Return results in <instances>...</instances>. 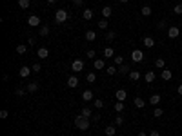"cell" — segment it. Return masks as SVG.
I'll return each mask as SVG.
<instances>
[{
    "label": "cell",
    "mask_w": 182,
    "mask_h": 136,
    "mask_svg": "<svg viewBox=\"0 0 182 136\" xmlns=\"http://www.w3.org/2000/svg\"><path fill=\"white\" fill-rule=\"evenodd\" d=\"M75 125H77V129H80V131H87V129H89V125H91V120L80 114V116H77V118H75Z\"/></svg>",
    "instance_id": "1"
},
{
    "label": "cell",
    "mask_w": 182,
    "mask_h": 136,
    "mask_svg": "<svg viewBox=\"0 0 182 136\" xmlns=\"http://www.w3.org/2000/svg\"><path fill=\"white\" fill-rule=\"evenodd\" d=\"M67 18H69V13H67L66 9H58V11L55 13V22L57 24H64Z\"/></svg>",
    "instance_id": "2"
},
{
    "label": "cell",
    "mask_w": 182,
    "mask_h": 136,
    "mask_svg": "<svg viewBox=\"0 0 182 136\" xmlns=\"http://www.w3.org/2000/svg\"><path fill=\"white\" fill-rule=\"evenodd\" d=\"M179 35H180V29L177 26H169L168 27V36L169 38H179Z\"/></svg>",
    "instance_id": "3"
},
{
    "label": "cell",
    "mask_w": 182,
    "mask_h": 136,
    "mask_svg": "<svg viewBox=\"0 0 182 136\" xmlns=\"http://www.w3.org/2000/svg\"><path fill=\"white\" fill-rule=\"evenodd\" d=\"M71 69L75 71V73H80V71H84V62H82V60H73V64H71Z\"/></svg>",
    "instance_id": "4"
},
{
    "label": "cell",
    "mask_w": 182,
    "mask_h": 136,
    "mask_svg": "<svg viewBox=\"0 0 182 136\" xmlns=\"http://www.w3.org/2000/svg\"><path fill=\"white\" fill-rule=\"evenodd\" d=\"M131 60L133 62H142L144 60V53H142L140 49H135L133 53H131Z\"/></svg>",
    "instance_id": "5"
},
{
    "label": "cell",
    "mask_w": 182,
    "mask_h": 136,
    "mask_svg": "<svg viewBox=\"0 0 182 136\" xmlns=\"http://www.w3.org/2000/svg\"><path fill=\"white\" fill-rule=\"evenodd\" d=\"M27 26H33V27L40 26V17H37V15H31V17L27 18Z\"/></svg>",
    "instance_id": "6"
},
{
    "label": "cell",
    "mask_w": 182,
    "mask_h": 136,
    "mask_svg": "<svg viewBox=\"0 0 182 136\" xmlns=\"http://www.w3.org/2000/svg\"><path fill=\"white\" fill-rule=\"evenodd\" d=\"M115 98H117V102H124V100L127 98V93H126L124 89H119V91L115 93Z\"/></svg>",
    "instance_id": "7"
},
{
    "label": "cell",
    "mask_w": 182,
    "mask_h": 136,
    "mask_svg": "<svg viewBox=\"0 0 182 136\" xmlns=\"http://www.w3.org/2000/svg\"><path fill=\"white\" fill-rule=\"evenodd\" d=\"M93 67H95V69H104L106 62L102 60V58H95V60H93Z\"/></svg>",
    "instance_id": "8"
},
{
    "label": "cell",
    "mask_w": 182,
    "mask_h": 136,
    "mask_svg": "<svg viewBox=\"0 0 182 136\" xmlns=\"http://www.w3.org/2000/svg\"><path fill=\"white\" fill-rule=\"evenodd\" d=\"M31 71H33V69H29V67H26V65H24V67H20L18 75H20V78H27V76L31 75Z\"/></svg>",
    "instance_id": "9"
},
{
    "label": "cell",
    "mask_w": 182,
    "mask_h": 136,
    "mask_svg": "<svg viewBox=\"0 0 182 136\" xmlns=\"http://www.w3.org/2000/svg\"><path fill=\"white\" fill-rule=\"evenodd\" d=\"M142 42H144V46L147 47V49H151V47L155 46V40L151 36H144V38H142Z\"/></svg>",
    "instance_id": "10"
},
{
    "label": "cell",
    "mask_w": 182,
    "mask_h": 136,
    "mask_svg": "<svg viewBox=\"0 0 182 136\" xmlns=\"http://www.w3.org/2000/svg\"><path fill=\"white\" fill-rule=\"evenodd\" d=\"M26 91H27V93H37V91H38V82H31V84H27Z\"/></svg>",
    "instance_id": "11"
},
{
    "label": "cell",
    "mask_w": 182,
    "mask_h": 136,
    "mask_svg": "<svg viewBox=\"0 0 182 136\" xmlns=\"http://www.w3.org/2000/svg\"><path fill=\"white\" fill-rule=\"evenodd\" d=\"M77 85H78V78H77V76H69V78H67V87L75 89Z\"/></svg>",
    "instance_id": "12"
},
{
    "label": "cell",
    "mask_w": 182,
    "mask_h": 136,
    "mask_svg": "<svg viewBox=\"0 0 182 136\" xmlns=\"http://www.w3.org/2000/svg\"><path fill=\"white\" fill-rule=\"evenodd\" d=\"M37 55H38V58H40V60H44V58L49 56V51L46 49V47H40V49L37 51Z\"/></svg>",
    "instance_id": "13"
},
{
    "label": "cell",
    "mask_w": 182,
    "mask_h": 136,
    "mask_svg": "<svg viewBox=\"0 0 182 136\" xmlns=\"http://www.w3.org/2000/svg\"><path fill=\"white\" fill-rule=\"evenodd\" d=\"M144 80L147 82V84H153V82H155V73L153 71H147L146 75H144Z\"/></svg>",
    "instance_id": "14"
},
{
    "label": "cell",
    "mask_w": 182,
    "mask_h": 136,
    "mask_svg": "<svg viewBox=\"0 0 182 136\" xmlns=\"http://www.w3.org/2000/svg\"><path fill=\"white\" fill-rule=\"evenodd\" d=\"M160 76H162V80H164V82H169V80H171V76H173V73H171L169 69H164Z\"/></svg>",
    "instance_id": "15"
},
{
    "label": "cell",
    "mask_w": 182,
    "mask_h": 136,
    "mask_svg": "<svg viewBox=\"0 0 182 136\" xmlns=\"http://www.w3.org/2000/svg\"><path fill=\"white\" fill-rule=\"evenodd\" d=\"M104 133H106V136H115L117 134V127H115V125H107Z\"/></svg>",
    "instance_id": "16"
},
{
    "label": "cell",
    "mask_w": 182,
    "mask_h": 136,
    "mask_svg": "<svg viewBox=\"0 0 182 136\" xmlns=\"http://www.w3.org/2000/svg\"><path fill=\"white\" fill-rule=\"evenodd\" d=\"M133 104H135V107H137V109H144V107H146V102L142 100V98H135V100H133Z\"/></svg>",
    "instance_id": "17"
},
{
    "label": "cell",
    "mask_w": 182,
    "mask_h": 136,
    "mask_svg": "<svg viewBox=\"0 0 182 136\" xmlns=\"http://www.w3.org/2000/svg\"><path fill=\"white\" fill-rule=\"evenodd\" d=\"M160 100H162V98H160V94H153V96L149 98V104H151V105H155V107H157V105L160 104Z\"/></svg>",
    "instance_id": "18"
},
{
    "label": "cell",
    "mask_w": 182,
    "mask_h": 136,
    "mask_svg": "<svg viewBox=\"0 0 182 136\" xmlns=\"http://www.w3.org/2000/svg\"><path fill=\"white\" fill-rule=\"evenodd\" d=\"M82 98H84V102H91L93 100V93H91L89 89H86L84 93H82Z\"/></svg>",
    "instance_id": "19"
},
{
    "label": "cell",
    "mask_w": 182,
    "mask_h": 136,
    "mask_svg": "<svg viewBox=\"0 0 182 136\" xmlns=\"http://www.w3.org/2000/svg\"><path fill=\"white\" fill-rule=\"evenodd\" d=\"M140 13H142V17H151V7L149 6H142V9H140Z\"/></svg>",
    "instance_id": "20"
},
{
    "label": "cell",
    "mask_w": 182,
    "mask_h": 136,
    "mask_svg": "<svg viewBox=\"0 0 182 136\" xmlns=\"http://www.w3.org/2000/svg\"><path fill=\"white\" fill-rule=\"evenodd\" d=\"M139 78H140V73L139 71H129V80L131 82H137Z\"/></svg>",
    "instance_id": "21"
},
{
    "label": "cell",
    "mask_w": 182,
    "mask_h": 136,
    "mask_svg": "<svg viewBox=\"0 0 182 136\" xmlns=\"http://www.w3.org/2000/svg\"><path fill=\"white\" fill-rule=\"evenodd\" d=\"M102 15H104L106 18H109L111 15H113V9L109 7V6H106V7H102Z\"/></svg>",
    "instance_id": "22"
},
{
    "label": "cell",
    "mask_w": 182,
    "mask_h": 136,
    "mask_svg": "<svg viewBox=\"0 0 182 136\" xmlns=\"http://www.w3.org/2000/svg\"><path fill=\"white\" fill-rule=\"evenodd\" d=\"M82 15H84V20L86 22H89L91 18H93V11H91V9H84V13H82Z\"/></svg>",
    "instance_id": "23"
},
{
    "label": "cell",
    "mask_w": 182,
    "mask_h": 136,
    "mask_svg": "<svg viewBox=\"0 0 182 136\" xmlns=\"http://www.w3.org/2000/svg\"><path fill=\"white\" fill-rule=\"evenodd\" d=\"M164 65H166L164 58H155V67H159V69H164Z\"/></svg>",
    "instance_id": "24"
},
{
    "label": "cell",
    "mask_w": 182,
    "mask_h": 136,
    "mask_svg": "<svg viewBox=\"0 0 182 136\" xmlns=\"http://www.w3.org/2000/svg\"><path fill=\"white\" fill-rule=\"evenodd\" d=\"M95 38H97V33H95V31H87V33H86V40H87V42H93Z\"/></svg>",
    "instance_id": "25"
},
{
    "label": "cell",
    "mask_w": 182,
    "mask_h": 136,
    "mask_svg": "<svg viewBox=\"0 0 182 136\" xmlns=\"http://www.w3.org/2000/svg\"><path fill=\"white\" fill-rule=\"evenodd\" d=\"M115 38H117V33H115V31H107V33H106V40H107V42H113Z\"/></svg>",
    "instance_id": "26"
},
{
    "label": "cell",
    "mask_w": 182,
    "mask_h": 136,
    "mask_svg": "<svg viewBox=\"0 0 182 136\" xmlns=\"http://www.w3.org/2000/svg\"><path fill=\"white\" fill-rule=\"evenodd\" d=\"M18 6H20L22 9H27L29 6H31V0H18Z\"/></svg>",
    "instance_id": "27"
},
{
    "label": "cell",
    "mask_w": 182,
    "mask_h": 136,
    "mask_svg": "<svg viewBox=\"0 0 182 136\" xmlns=\"http://www.w3.org/2000/svg\"><path fill=\"white\" fill-rule=\"evenodd\" d=\"M17 53H18V55H26V53H27V47L24 46V44H20V46H17Z\"/></svg>",
    "instance_id": "28"
},
{
    "label": "cell",
    "mask_w": 182,
    "mask_h": 136,
    "mask_svg": "<svg viewBox=\"0 0 182 136\" xmlns=\"http://www.w3.org/2000/svg\"><path fill=\"white\" fill-rule=\"evenodd\" d=\"M119 73H120V75H127V73H129V67L122 64V65H119Z\"/></svg>",
    "instance_id": "29"
},
{
    "label": "cell",
    "mask_w": 182,
    "mask_h": 136,
    "mask_svg": "<svg viewBox=\"0 0 182 136\" xmlns=\"http://www.w3.org/2000/svg\"><path fill=\"white\" fill-rule=\"evenodd\" d=\"M115 111H117V113H122V111H124V102H117V104H115Z\"/></svg>",
    "instance_id": "30"
},
{
    "label": "cell",
    "mask_w": 182,
    "mask_h": 136,
    "mask_svg": "<svg viewBox=\"0 0 182 136\" xmlns=\"http://www.w3.org/2000/svg\"><path fill=\"white\" fill-rule=\"evenodd\" d=\"M86 80H87V82H89V84H93V82H95V80H97V75H95V73H87V76H86Z\"/></svg>",
    "instance_id": "31"
},
{
    "label": "cell",
    "mask_w": 182,
    "mask_h": 136,
    "mask_svg": "<svg viewBox=\"0 0 182 136\" xmlns=\"http://www.w3.org/2000/svg\"><path fill=\"white\" fill-rule=\"evenodd\" d=\"M113 55H115V53H113L111 47H106V49H104V56L106 58H113Z\"/></svg>",
    "instance_id": "32"
},
{
    "label": "cell",
    "mask_w": 182,
    "mask_h": 136,
    "mask_svg": "<svg viewBox=\"0 0 182 136\" xmlns=\"http://www.w3.org/2000/svg\"><path fill=\"white\" fill-rule=\"evenodd\" d=\"M49 35V27L47 26H40V36H47Z\"/></svg>",
    "instance_id": "33"
},
{
    "label": "cell",
    "mask_w": 182,
    "mask_h": 136,
    "mask_svg": "<svg viewBox=\"0 0 182 136\" xmlns=\"http://www.w3.org/2000/svg\"><path fill=\"white\" fill-rule=\"evenodd\" d=\"M106 73H107V75H117L119 69H117V67H113V65H109V67H106Z\"/></svg>",
    "instance_id": "34"
},
{
    "label": "cell",
    "mask_w": 182,
    "mask_h": 136,
    "mask_svg": "<svg viewBox=\"0 0 182 136\" xmlns=\"http://www.w3.org/2000/svg\"><path fill=\"white\" fill-rule=\"evenodd\" d=\"M82 116H86V118H91V109L89 107H84V109H82Z\"/></svg>",
    "instance_id": "35"
},
{
    "label": "cell",
    "mask_w": 182,
    "mask_h": 136,
    "mask_svg": "<svg viewBox=\"0 0 182 136\" xmlns=\"http://www.w3.org/2000/svg\"><path fill=\"white\" fill-rule=\"evenodd\" d=\"M162 114H164V111H162L160 107H155V111H153V116H155V118H160Z\"/></svg>",
    "instance_id": "36"
},
{
    "label": "cell",
    "mask_w": 182,
    "mask_h": 136,
    "mask_svg": "<svg viewBox=\"0 0 182 136\" xmlns=\"http://www.w3.org/2000/svg\"><path fill=\"white\" fill-rule=\"evenodd\" d=\"M95 107H97V109H102V107H104V100L97 98V100H95Z\"/></svg>",
    "instance_id": "37"
},
{
    "label": "cell",
    "mask_w": 182,
    "mask_h": 136,
    "mask_svg": "<svg viewBox=\"0 0 182 136\" xmlns=\"http://www.w3.org/2000/svg\"><path fill=\"white\" fill-rule=\"evenodd\" d=\"M173 13L175 15H182V4H177V6L173 7Z\"/></svg>",
    "instance_id": "38"
},
{
    "label": "cell",
    "mask_w": 182,
    "mask_h": 136,
    "mask_svg": "<svg viewBox=\"0 0 182 136\" xmlns=\"http://www.w3.org/2000/svg\"><path fill=\"white\" fill-rule=\"evenodd\" d=\"M86 56H87V58H91V60H95V56H97V53H95V51H93V49H89V51H87V53H86Z\"/></svg>",
    "instance_id": "39"
},
{
    "label": "cell",
    "mask_w": 182,
    "mask_h": 136,
    "mask_svg": "<svg viewBox=\"0 0 182 136\" xmlns=\"http://www.w3.org/2000/svg\"><path fill=\"white\" fill-rule=\"evenodd\" d=\"M98 29H107V20H100V22H98Z\"/></svg>",
    "instance_id": "40"
},
{
    "label": "cell",
    "mask_w": 182,
    "mask_h": 136,
    "mask_svg": "<svg viewBox=\"0 0 182 136\" xmlns=\"http://www.w3.org/2000/svg\"><path fill=\"white\" fill-rule=\"evenodd\" d=\"M115 64L117 65H122V64H124V58H122V56H115Z\"/></svg>",
    "instance_id": "41"
},
{
    "label": "cell",
    "mask_w": 182,
    "mask_h": 136,
    "mask_svg": "<svg viewBox=\"0 0 182 136\" xmlns=\"http://www.w3.org/2000/svg\"><path fill=\"white\" fill-rule=\"evenodd\" d=\"M15 94H17V96H24V94H26V89H20V87H18V89L15 91Z\"/></svg>",
    "instance_id": "42"
},
{
    "label": "cell",
    "mask_w": 182,
    "mask_h": 136,
    "mask_svg": "<svg viewBox=\"0 0 182 136\" xmlns=\"http://www.w3.org/2000/svg\"><path fill=\"white\" fill-rule=\"evenodd\" d=\"M7 116H9V111H6V109L0 111V118H7Z\"/></svg>",
    "instance_id": "43"
},
{
    "label": "cell",
    "mask_w": 182,
    "mask_h": 136,
    "mask_svg": "<svg viewBox=\"0 0 182 136\" xmlns=\"http://www.w3.org/2000/svg\"><path fill=\"white\" fill-rule=\"evenodd\" d=\"M124 123V118L122 116H117V120H115V125H122Z\"/></svg>",
    "instance_id": "44"
},
{
    "label": "cell",
    "mask_w": 182,
    "mask_h": 136,
    "mask_svg": "<svg viewBox=\"0 0 182 136\" xmlns=\"http://www.w3.org/2000/svg\"><path fill=\"white\" fill-rule=\"evenodd\" d=\"M31 69H33V73H40V69H42V67H40V64H35V65L31 67Z\"/></svg>",
    "instance_id": "45"
},
{
    "label": "cell",
    "mask_w": 182,
    "mask_h": 136,
    "mask_svg": "<svg viewBox=\"0 0 182 136\" xmlns=\"http://www.w3.org/2000/svg\"><path fill=\"white\" fill-rule=\"evenodd\" d=\"M91 122H98V120H100V114H95V116H91Z\"/></svg>",
    "instance_id": "46"
},
{
    "label": "cell",
    "mask_w": 182,
    "mask_h": 136,
    "mask_svg": "<svg viewBox=\"0 0 182 136\" xmlns=\"http://www.w3.org/2000/svg\"><path fill=\"white\" fill-rule=\"evenodd\" d=\"M73 4H75V6H82V4H84V0H73Z\"/></svg>",
    "instance_id": "47"
},
{
    "label": "cell",
    "mask_w": 182,
    "mask_h": 136,
    "mask_svg": "<svg viewBox=\"0 0 182 136\" xmlns=\"http://www.w3.org/2000/svg\"><path fill=\"white\" fill-rule=\"evenodd\" d=\"M149 136H160V133H159V131H151Z\"/></svg>",
    "instance_id": "48"
},
{
    "label": "cell",
    "mask_w": 182,
    "mask_h": 136,
    "mask_svg": "<svg viewBox=\"0 0 182 136\" xmlns=\"http://www.w3.org/2000/svg\"><path fill=\"white\" fill-rule=\"evenodd\" d=\"M157 27H159V29H164V27H166V22H160V24H159V26H157Z\"/></svg>",
    "instance_id": "49"
},
{
    "label": "cell",
    "mask_w": 182,
    "mask_h": 136,
    "mask_svg": "<svg viewBox=\"0 0 182 136\" xmlns=\"http://www.w3.org/2000/svg\"><path fill=\"white\" fill-rule=\"evenodd\" d=\"M177 93H179V94H182V84H180L179 87H177Z\"/></svg>",
    "instance_id": "50"
},
{
    "label": "cell",
    "mask_w": 182,
    "mask_h": 136,
    "mask_svg": "<svg viewBox=\"0 0 182 136\" xmlns=\"http://www.w3.org/2000/svg\"><path fill=\"white\" fill-rule=\"evenodd\" d=\"M139 136H147V134L144 133V131H140V133H139Z\"/></svg>",
    "instance_id": "51"
},
{
    "label": "cell",
    "mask_w": 182,
    "mask_h": 136,
    "mask_svg": "<svg viewBox=\"0 0 182 136\" xmlns=\"http://www.w3.org/2000/svg\"><path fill=\"white\" fill-rule=\"evenodd\" d=\"M47 2H49V4H55V2H57V0H47Z\"/></svg>",
    "instance_id": "52"
},
{
    "label": "cell",
    "mask_w": 182,
    "mask_h": 136,
    "mask_svg": "<svg viewBox=\"0 0 182 136\" xmlns=\"http://www.w3.org/2000/svg\"><path fill=\"white\" fill-rule=\"evenodd\" d=\"M120 2H122V4H126V2H127V0H120Z\"/></svg>",
    "instance_id": "53"
},
{
    "label": "cell",
    "mask_w": 182,
    "mask_h": 136,
    "mask_svg": "<svg viewBox=\"0 0 182 136\" xmlns=\"http://www.w3.org/2000/svg\"><path fill=\"white\" fill-rule=\"evenodd\" d=\"M162 2H164V0H162Z\"/></svg>",
    "instance_id": "54"
}]
</instances>
